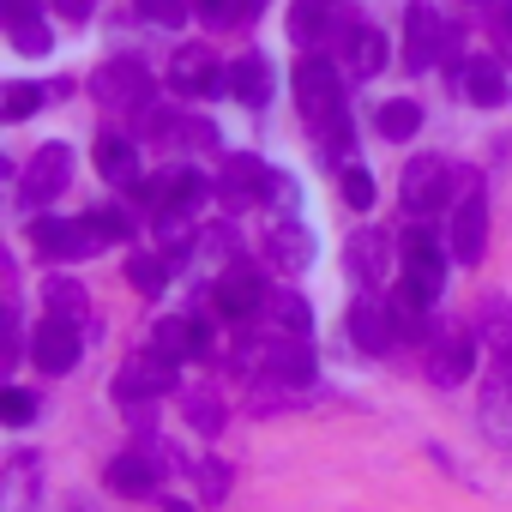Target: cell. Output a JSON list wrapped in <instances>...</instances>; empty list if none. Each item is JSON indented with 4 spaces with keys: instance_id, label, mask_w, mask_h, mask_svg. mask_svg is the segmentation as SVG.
Wrapping results in <instances>:
<instances>
[{
    "instance_id": "6da1fadb",
    "label": "cell",
    "mask_w": 512,
    "mask_h": 512,
    "mask_svg": "<svg viewBox=\"0 0 512 512\" xmlns=\"http://www.w3.org/2000/svg\"><path fill=\"white\" fill-rule=\"evenodd\" d=\"M446 253L452 247H440V235L434 229H404L398 235V266H404V296L410 302H422V308H434L440 302V290H446Z\"/></svg>"
},
{
    "instance_id": "7a4b0ae2",
    "label": "cell",
    "mask_w": 512,
    "mask_h": 512,
    "mask_svg": "<svg viewBox=\"0 0 512 512\" xmlns=\"http://www.w3.org/2000/svg\"><path fill=\"white\" fill-rule=\"evenodd\" d=\"M31 241H37L43 260H91V253H103L115 235L91 211V217H37L31 223Z\"/></svg>"
},
{
    "instance_id": "3957f363",
    "label": "cell",
    "mask_w": 512,
    "mask_h": 512,
    "mask_svg": "<svg viewBox=\"0 0 512 512\" xmlns=\"http://www.w3.org/2000/svg\"><path fill=\"white\" fill-rule=\"evenodd\" d=\"M217 193V181H205L199 169H163V175H151L145 187H139V199H145V211L151 217H163V211H181V217H199V205Z\"/></svg>"
},
{
    "instance_id": "277c9868",
    "label": "cell",
    "mask_w": 512,
    "mask_h": 512,
    "mask_svg": "<svg viewBox=\"0 0 512 512\" xmlns=\"http://www.w3.org/2000/svg\"><path fill=\"white\" fill-rule=\"evenodd\" d=\"M91 91H97V103H103V109H133V115L157 97L151 67H145V61H133V55L103 61V67H97V79H91Z\"/></svg>"
},
{
    "instance_id": "5b68a950",
    "label": "cell",
    "mask_w": 512,
    "mask_h": 512,
    "mask_svg": "<svg viewBox=\"0 0 512 512\" xmlns=\"http://www.w3.org/2000/svg\"><path fill=\"white\" fill-rule=\"evenodd\" d=\"M175 368H181L175 356H163L157 344H145L139 356L121 362V374H115V398H121V404H139V398L151 404V398H163V392L175 386Z\"/></svg>"
},
{
    "instance_id": "8992f818",
    "label": "cell",
    "mask_w": 512,
    "mask_h": 512,
    "mask_svg": "<svg viewBox=\"0 0 512 512\" xmlns=\"http://www.w3.org/2000/svg\"><path fill=\"white\" fill-rule=\"evenodd\" d=\"M211 302H217V314H223V320H253V314H266L272 290H266V278L253 272V266L229 260V266L217 272V284H211Z\"/></svg>"
},
{
    "instance_id": "52a82bcc",
    "label": "cell",
    "mask_w": 512,
    "mask_h": 512,
    "mask_svg": "<svg viewBox=\"0 0 512 512\" xmlns=\"http://www.w3.org/2000/svg\"><path fill=\"white\" fill-rule=\"evenodd\" d=\"M296 103H302V115L308 121H326V115H338L344 109V91H338V61H326V55H302L296 61Z\"/></svg>"
},
{
    "instance_id": "ba28073f",
    "label": "cell",
    "mask_w": 512,
    "mask_h": 512,
    "mask_svg": "<svg viewBox=\"0 0 512 512\" xmlns=\"http://www.w3.org/2000/svg\"><path fill=\"white\" fill-rule=\"evenodd\" d=\"M350 338H356L362 356H386V350H398L404 320H398L392 296H362V302L350 308Z\"/></svg>"
},
{
    "instance_id": "9c48e42d",
    "label": "cell",
    "mask_w": 512,
    "mask_h": 512,
    "mask_svg": "<svg viewBox=\"0 0 512 512\" xmlns=\"http://www.w3.org/2000/svg\"><path fill=\"white\" fill-rule=\"evenodd\" d=\"M67 181H73V151H67L61 139H49V145L19 169V199H25V205H49L55 193H67Z\"/></svg>"
},
{
    "instance_id": "30bf717a",
    "label": "cell",
    "mask_w": 512,
    "mask_h": 512,
    "mask_svg": "<svg viewBox=\"0 0 512 512\" xmlns=\"http://www.w3.org/2000/svg\"><path fill=\"white\" fill-rule=\"evenodd\" d=\"M272 175H278V169H266L260 157H229L223 175H217L223 211H253V205H266V199H272Z\"/></svg>"
},
{
    "instance_id": "8fae6325",
    "label": "cell",
    "mask_w": 512,
    "mask_h": 512,
    "mask_svg": "<svg viewBox=\"0 0 512 512\" xmlns=\"http://www.w3.org/2000/svg\"><path fill=\"white\" fill-rule=\"evenodd\" d=\"M452 187H458V175H452L440 157H410V163H404V181H398V199H404L410 217H422V211H434L440 199H452Z\"/></svg>"
},
{
    "instance_id": "7c38bea8",
    "label": "cell",
    "mask_w": 512,
    "mask_h": 512,
    "mask_svg": "<svg viewBox=\"0 0 512 512\" xmlns=\"http://www.w3.org/2000/svg\"><path fill=\"white\" fill-rule=\"evenodd\" d=\"M79 350H85V338H79V326H73V320L43 314V326L31 332V362H37L43 374H73Z\"/></svg>"
},
{
    "instance_id": "4fadbf2b",
    "label": "cell",
    "mask_w": 512,
    "mask_h": 512,
    "mask_svg": "<svg viewBox=\"0 0 512 512\" xmlns=\"http://www.w3.org/2000/svg\"><path fill=\"white\" fill-rule=\"evenodd\" d=\"M446 247H452L458 266H482V247H488V205H482V193H458Z\"/></svg>"
},
{
    "instance_id": "5bb4252c",
    "label": "cell",
    "mask_w": 512,
    "mask_h": 512,
    "mask_svg": "<svg viewBox=\"0 0 512 512\" xmlns=\"http://www.w3.org/2000/svg\"><path fill=\"white\" fill-rule=\"evenodd\" d=\"M392 260H398V241H392L386 229H356V235H350L344 266H350L368 290H380V284L392 278Z\"/></svg>"
},
{
    "instance_id": "9a60e30c",
    "label": "cell",
    "mask_w": 512,
    "mask_h": 512,
    "mask_svg": "<svg viewBox=\"0 0 512 512\" xmlns=\"http://www.w3.org/2000/svg\"><path fill=\"white\" fill-rule=\"evenodd\" d=\"M476 368V338L470 332H440L434 350H428V380L446 392V386H464Z\"/></svg>"
},
{
    "instance_id": "2e32d148",
    "label": "cell",
    "mask_w": 512,
    "mask_h": 512,
    "mask_svg": "<svg viewBox=\"0 0 512 512\" xmlns=\"http://www.w3.org/2000/svg\"><path fill=\"white\" fill-rule=\"evenodd\" d=\"M440 43H446V25L434 19V7H428V0H416V7H410V19H404V67L428 73V67L440 61Z\"/></svg>"
},
{
    "instance_id": "e0dca14e",
    "label": "cell",
    "mask_w": 512,
    "mask_h": 512,
    "mask_svg": "<svg viewBox=\"0 0 512 512\" xmlns=\"http://www.w3.org/2000/svg\"><path fill=\"white\" fill-rule=\"evenodd\" d=\"M169 85H175L181 97H211V91H229V73H217L211 49H181V55L169 61Z\"/></svg>"
},
{
    "instance_id": "ac0fdd59",
    "label": "cell",
    "mask_w": 512,
    "mask_h": 512,
    "mask_svg": "<svg viewBox=\"0 0 512 512\" xmlns=\"http://www.w3.org/2000/svg\"><path fill=\"white\" fill-rule=\"evenodd\" d=\"M103 482H109V488H115L121 500H145V494H157V458H151L145 446H133V452L109 458Z\"/></svg>"
},
{
    "instance_id": "d6986e66",
    "label": "cell",
    "mask_w": 512,
    "mask_h": 512,
    "mask_svg": "<svg viewBox=\"0 0 512 512\" xmlns=\"http://www.w3.org/2000/svg\"><path fill=\"white\" fill-rule=\"evenodd\" d=\"M458 91H464V103H476V109H500V103H506V73H500V61H488V55L464 61V67H458Z\"/></svg>"
},
{
    "instance_id": "ffe728a7",
    "label": "cell",
    "mask_w": 512,
    "mask_h": 512,
    "mask_svg": "<svg viewBox=\"0 0 512 512\" xmlns=\"http://www.w3.org/2000/svg\"><path fill=\"white\" fill-rule=\"evenodd\" d=\"M151 344L163 350V356H175V362H187V356H211V326L205 320H157V332H151Z\"/></svg>"
},
{
    "instance_id": "44dd1931",
    "label": "cell",
    "mask_w": 512,
    "mask_h": 512,
    "mask_svg": "<svg viewBox=\"0 0 512 512\" xmlns=\"http://www.w3.org/2000/svg\"><path fill=\"white\" fill-rule=\"evenodd\" d=\"M476 338H482V350H488L494 362L512 356V302H506V296H482V308H476Z\"/></svg>"
},
{
    "instance_id": "7402d4cb",
    "label": "cell",
    "mask_w": 512,
    "mask_h": 512,
    "mask_svg": "<svg viewBox=\"0 0 512 512\" xmlns=\"http://www.w3.org/2000/svg\"><path fill=\"white\" fill-rule=\"evenodd\" d=\"M266 260H272L278 272H308V260H314V235H308L302 223H278V229L266 235Z\"/></svg>"
},
{
    "instance_id": "603a6c76",
    "label": "cell",
    "mask_w": 512,
    "mask_h": 512,
    "mask_svg": "<svg viewBox=\"0 0 512 512\" xmlns=\"http://www.w3.org/2000/svg\"><path fill=\"white\" fill-rule=\"evenodd\" d=\"M229 97L247 103V109H266V103H272V67H266L260 55H241V61L229 67Z\"/></svg>"
},
{
    "instance_id": "cb8c5ba5",
    "label": "cell",
    "mask_w": 512,
    "mask_h": 512,
    "mask_svg": "<svg viewBox=\"0 0 512 512\" xmlns=\"http://www.w3.org/2000/svg\"><path fill=\"white\" fill-rule=\"evenodd\" d=\"M344 67H350L356 79H374V73L386 67V37H380L374 25H350V37H344Z\"/></svg>"
},
{
    "instance_id": "d4e9b609",
    "label": "cell",
    "mask_w": 512,
    "mask_h": 512,
    "mask_svg": "<svg viewBox=\"0 0 512 512\" xmlns=\"http://www.w3.org/2000/svg\"><path fill=\"white\" fill-rule=\"evenodd\" d=\"M97 175L109 181V187H139V145H127V139H97Z\"/></svg>"
},
{
    "instance_id": "484cf974",
    "label": "cell",
    "mask_w": 512,
    "mask_h": 512,
    "mask_svg": "<svg viewBox=\"0 0 512 512\" xmlns=\"http://www.w3.org/2000/svg\"><path fill=\"white\" fill-rule=\"evenodd\" d=\"M482 434L494 446H512V380L506 374H494L488 392H482Z\"/></svg>"
},
{
    "instance_id": "4316f807",
    "label": "cell",
    "mask_w": 512,
    "mask_h": 512,
    "mask_svg": "<svg viewBox=\"0 0 512 512\" xmlns=\"http://www.w3.org/2000/svg\"><path fill=\"white\" fill-rule=\"evenodd\" d=\"M43 308H49L55 320H73V326L91 320V296H85L79 278H49V284H43Z\"/></svg>"
},
{
    "instance_id": "83f0119b",
    "label": "cell",
    "mask_w": 512,
    "mask_h": 512,
    "mask_svg": "<svg viewBox=\"0 0 512 512\" xmlns=\"http://www.w3.org/2000/svg\"><path fill=\"white\" fill-rule=\"evenodd\" d=\"M326 31H332L326 0H290V43H296V49H314Z\"/></svg>"
},
{
    "instance_id": "f1b7e54d",
    "label": "cell",
    "mask_w": 512,
    "mask_h": 512,
    "mask_svg": "<svg viewBox=\"0 0 512 512\" xmlns=\"http://www.w3.org/2000/svg\"><path fill=\"white\" fill-rule=\"evenodd\" d=\"M374 127H380V139H392V145H404V139H416V133H422V109H416L410 97H392V103H380V115H374Z\"/></svg>"
},
{
    "instance_id": "f546056e",
    "label": "cell",
    "mask_w": 512,
    "mask_h": 512,
    "mask_svg": "<svg viewBox=\"0 0 512 512\" xmlns=\"http://www.w3.org/2000/svg\"><path fill=\"white\" fill-rule=\"evenodd\" d=\"M181 416H187L193 434H217V428H223V398H217L211 386H187V392H181Z\"/></svg>"
},
{
    "instance_id": "4dcf8cb0",
    "label": "cell",
    "mask_w": 512,
    "mask_h": 512,
    "mask_svg": "<svg viewBox=\"0 0 512 512\" xmlns=\"http://www.w3.org/2000/svg\"><path fill=\"white\" fill-rule=\"evenodd\" d=\"M127 284L139 296H163L169 290V253H127Z\"/></svg>"
},
{
    "instance_id": "1f68e13d",
    "label": "cell",
    "mask_w": 512,
    "mask_h": 512,
    "mask_svg": "<svg viewBox=\"0 0 512 512\" xmlns=\"http://www.w3.org/2000/svg\"><path fill=\"white\" fill-rule=\"evenodd\" d=\"M37 470H43L37 452H19V458L7 464V512H25V506H31V494H37L31 476H37Z\"/></svg>"
},
{
    "instance_id": "d6a6232c",
    "label": "cell",
    "mask_w": 512,
    "mask_h": 512,
    "mask_svg": "<svg viewBox=\"0 0 512 512\" xmlns=\"http://www.w3.org/2000/svg\"><path fill=\"white\" fill-rule=\"evenodd\" d=\"M266 314L278 320V332H302V338H308V302H302L296 290H272Z\"/></svg>"
},
{
    "instance_id": "836d02e7",
    "label": "cell",
    "mask_w": 512,
    "mask_h": 512,
    "mask_svg": "<svg viewBox=\"0 0 512 512\" xmlns=\"http://www.w3.org/2000/svg\"><path fill=\"white\" fill-rule=\"evenodd\" d=\"M193 488H199L205 506L229 500V464H223V458H199V464H193Z\"/></svg>"
},
{
    "instance_id": "e575fe53",
    "label": "cell",
    "mask_w": 512,
    "mask_h": 512,
    "mask_svg": "<svg viewBox=\"0 0 512 512\" xmlns=\"http://www.w3.org/2000/svg\"><path fill=\"white\" fill-rule=\"evenodd\" d=\"M7 37H13V49H19V55H49V49H55L43 19H19V25H7Z\"/></svg>"
},
{
    "instance_id": "d590c367",
    "label": "cell",
    "mask_w": 512,
    "mask_h": 512,
    "mask_svg": "<svg viewBox=\"0 0 512 512\" xmlns=\"http://www.w3.org/2000/svg\"><path fill=\"white\" fill-rule=\"evenodd\" d=\"M320 127V145H326V163H338V157H350V115L338 109V115H326V121H314Z\"/></svg>"
},
{
    "instance_id": "8d00e7d4",
    "label": "cell",
    "mask_w": 512,
    "mask_h": 512,
    "mask_svg": "<svg viewBox=\"0 0 512 512\" xmlns=\"http://www.w3.org/2000/svg\"><path fill=\"white\" fill-rule=\"evenodd\" d=\"M43 85H7V103H0V115H7V121H25V115H37L43 109Z\"/></svg>"
},
{
    "instance_id": "74e56055",
    "label": "cell",
    "mask_w": 512,
    "mask_h": 512,
    "mask_svg": "<svg viewBox=\"0 0 512 512\" xmlns=\"http://www.w3.org/2000/svg\"><path fill=\"white\" fill-rule=\"evenodd\" d=\"M139 13L151 25H163V31H181L187 25V0H139Z\"/></svg>"
},
{
    "instance_id": "f35d334b",
    "label": "cell",
    "mask_w": 512,
    "mask_h": 512,
    "mask_svg": "<svg viewBox=\"0 0 512 512\" xmlns=\"http://www.w3.org/2000/svg\"><path fill=\"white\" fill-rule=\"evenodd\" d=\"M193 13L205 19V25H235V19H247V7H241V0H193Z\"/></svg>"
},
{
    "instance_id": "ab89813d",
    "label": "cell",
    "mask_w": 512,
    "mask_h": 512,
    "mask_svg": "<svg viewBox=\"0 0 512 512\" xmlns=\"http://www.w3.org/2000/svg\"><path fill=\"white\" fill-rule=\"evenodd\" d=\"M344 205H356V211H368V205H374V175H368V169H356V163L344 169Z\"/></svg>"
},
{
    "instance_id": "60d3db41",
    "label": "cell",
    "mask_w": 512,
    "mask_h": 512,
    "mask_svg": "<svg viewBox=\"0 0 512 512\" xmlns=\"http://www.w3.org/2000/svg\"><path fill=\"white\" fill-rule=\"evenodd\" d=\"M0 416H7L13 428H25V422H37V398L31 392H7L0 398Z\"/></svg>"
},
{
    "instance_id": "b9f144b4",
    "label": "cell",
    "mask_w": 512,
    "mask_h": 512,
    "mask_svg": "<svg viewBox=\"0 0 512 512\" xmlns=\"http://www.w3.org/2000/svg\"><path fill=\"white\" fill-rule=\"evenodd\" d=\"M266 205H278V211H296V181L290 175H272V199Z\"/></svg>"
},
{
    "instance_id": "7bdbcfd3",
    "label": "cell",
    "mask_w": 512,
    "mask_h": 512,
    "mask_svg": "<svg viewBox=\"0 0 512 512\" xmlns=\"http://www.w3.org/2000/svg\"><path fill=\"white\" fill-rule=\"evenodd\" d=\"M49 7H55L61 19H73V25H85V19H91V0H49Z\"/></svg>"
},
{
    "instance_id": "ee69618b",
    "label": "cell",
    "mask_w": 512,
    "mask_h": 512,
    "mask_svg": "<svg viewBox=\"0 0 512 512\" xmlns=\"http://www.w3.org/2000/svg\"><path fill=\"white\" fill-rule=\"evenodd\" d=\"M500 31L512 37V0H500Z\"/></svg>"
},
{
    "instance_id": "f6af8a7d",
    "label": "cell",
    "mask_w": 512,
    "mask_h": 512,
    "mask_svg": "<svg viewBox=\"0 0 512 512\" xmlns=\"http://www.w3.org/2000/svg\"><path fill=\"white\" fill-rule=\"evenodd\" d=\"M500 374H506V380H512V356H506V362H500Z\"/></svg>"
},
{
    "instance_id": "bcb514c9",
    "label": "cell",
    "mask_w": 512,
    "mask_h": 512,
    "mask_svg": "<svg viewBox=\"0 0 512 512\" xmlns=\"http://www.w3.org/2000/svg\"><path fill=\"white\" fill-rule=\"evenodd\" d=\"M169 512H193V506H181V500H169Z\"/></svg>"
},
{
    "instance_id": "7dc6e473",
    "label": "cell",
    "mask_w": 512,
    "mask_h": 512,
    "mask_svg": "<svg viewBox=\"0 0 512 512\" xmlns=\"http://www.w3.org/2000/svg\"><path fill=\"white\" fill-rule=\"evenodd\" d=\"M470 7H482V0H470Z\"/></svg>"
}]
</instances>
